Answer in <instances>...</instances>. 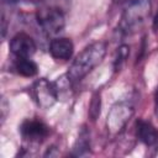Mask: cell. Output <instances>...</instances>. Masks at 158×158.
I'll return each mask as SVG.
<instances>
[{"mask_svg":"<svg viewBox=\"0 0 158 158\" xmlns=\"http://www.w3.org/2000/svg\"><path fill=\"white\" fill-rule=\"evenodd\" d=\"M107 52V43L105 41H96L86 46L72 62L67 78L72 84L80 81L94 68H96L105 58Z\"/></svg>","mask_w":158,"mask_h":158,"instance_id":"cell-1","label":"cell"},{"mask_svg":"<svg viewBox=\"0 0 158 158\" xmlns=\"http://www.w3.org/2000/svg\"><path fill=\"white\" fill-rule=\"evenodd\" d=\"M151 9L152 0H130L121 15L118 31L125 36L139 31L149 17Z\"/></svg>","mask_w":158,"mask_h":158,"instance_id":"cell-2","label":"cell"},{"mask_svg":"<svg viewBox=\"0 0 158 158\" xmlns=\"http://www.w3.org/2000/svg\"><path fill=\"white\" fill-rule=\"evenodd\" d=\"M36 21L41 31L47 36L59 33L65 25V16L62 7L44 5L36 12Z\"/></svg>","mask_w":158,"mask_h":158,"instance_id":"cell-3","label":"cell"},{"mask_svg":"<svg viewBox=\"0 0 158 158\" xmlns=\"http://www.w3.org/2000/svg\"><path fill=\"white\" fill-rule=\"evenodd\" d=\"M135 114V106L131 100L117 101L110 109L106 120V128L111 136H116L123 131L128 121Z\"/></svg>","mask_w":158,"mask_h":158,"instance_id":"cell-4","label":"cell"},{"mask_svg":"<svg viewBox=\"0 0 158 158\" xmlns=\"http://www.w3.org/2000/svg\"><path fill=\"white\" fill-rule=\"evenodd\" d=\"M30 94L36 105L41 109H49L59 99L56 83L47 80L46 78L37 79L30 88Z\"/></svg>","mask_w":158,"mask_h":158,"instance_id":"cell-5","label":"cell"},{"mask_svg":"<svg viewBox=\"0 0 158 158\" xmlns=\"http://www.w3.org/2000/svg\"><path fill=\"white\" fill-rule=\"evenodd\" d=\"M22 138L30 143H41L49 135V127L38 118H26L20 126Z\"/></svg>","mask_w":158,"mask_h":158,"instance_id":"cell-6","label":"cell"},{"mask_svg":"<svg viewBox=\"0 0 158 158\" xmlns=\"http://www.w3.org/2000/svg\"><path fill=\"white\" fill-rule=\"evenodd\" d=\"M9 47H10V52L16 58H30L36 53L37 49L33 38L25 32L16 33L10 40Z\"/></svg>","mask_w":158,"mask_h":158,"instance_id":"cell-7","label":"cell"},{"mask_svg":"<svg viewBox=\"0 0 158 158\" xmlns=\"http://www.w3.org/2000/svg\"><path fill=\"white\" fill-rule=\"evenodd\" d=\"M73 53H74V44L72 40L67 37L54 38L49 43V54L54 59L68 60L72 58Z\"/></svg>","mask_w":158,"mask_h":158,"instance_id":"cell-8","label":"cell"},{"mask_svg":"<svg viewBox=\"0 0 158 158\" xmlns=\"http://www.w3.org/2000/svg\"><path fill=\"white\" fill-rule=\"evenodd\" d=\"M136 136L147 147L154 146L158 142V130L146 120H137L136 122Z\"/></svg>","mask_w":158,"mask_h":158,"instance_id":"cell-9","label":"cell"},{"mask_svg":"<svg viewBox=\"0 0 158 158\" xmlns=\"http://www.w3.org/2000/svg\"><path fill=\"white\" fill-rule=\"evenodd\" d=\"M88 154H90V131L86 128V126H83L79 130L78 137L73 146L72 156L73 157H85Z\"/></svg>","mask_w":158,"mask_h":158,"instance_id":"cell-10","label":"cell"},{"mask_svg":"<svg viewBox=\"0 0 158 158\" xmlns=\"http://www.w3.org/2000/svg\"><path fill=\"white\" fill-rule=\"evenodd\" d=\"M14 69L17 74L22 77H35L38 73L37 64L30 58H16L14 63Z\"/></svg>","mask_w":158,"mask_h":158,"instance_id":"cell-11","label":"cell"},{"mask_svg":"<svg viewBox=\"0 0 158 158\" xmlns=\"http://www.w3.org/2000/svg\"><path fill=\"white\" fill-rule=\"evenodd\" d=\"M128 54H130V47L127 44H122L117 48V52H116V56L114 59V69L116 72L121 69V67L125 63V60L127 59Z\"/></svg>","mask_w":158,"mask_h":158,"instance_id":"cell-12","label":"cell"},{"mask_svg":"<svg viewBox=\"0 0 158 158\" xmlns=\"http://www.w3.org/2000/svg\"><path fill=\"white\" fill-rule=\"evenodd\" d=\"M100 107H101V99H100V94L96 93L93 96L90 106H89V115L91 120H96L98 116H100Z\"/></svg>","mask_w":158,"mask_h":158,"instance_id":"cell-13","label":"cell"},{"mask_svg":"<svg viewBox=\"0 0 158 158\" xmlns=\"http://www.w3.org/2000/svg\"><path fill=\"white\" fill-rule=\"evenodd\" d=\"M44 2V5H51V6H58V7H62V5L64 2H68L69 0H41ZM63 9V7H62Z\"/></svg>","mask_w":158,"mask_h":158,"instance_id":"cell-14","label":"cell"},{"mask_svg":"<svg viewBox=\"0 0 158 158\" xmlns=\"http://www.w3.org/2000/svg\"><path fill=\"white\" fill-rule=\"evenodd\" d=\"M7 109H9L7 101L2 98V100H1V122H4L5 118H6V111H7Z\"/></svg>","mask_w":158,"mask_h":158,"instance_id":"cell-15","label":"cell"},{"mask_svg":"<svg viewBox=\"0 0 158 158\" xmlns=\"http://www.w3.org/2000/svg\"><path fill=\"white\" fill-rule=\"evenodd\" d=\"M2 1L9 5H15V4H20V2H36V1H41V0H2Z\"/></svg>","mask_w":158,"mask_h":158,"instance_id":"cell-16","label":"cell"},{"mask_svg":"<svg viewBox=\"0 0 158 158\" xmlns=\"http://www.w3.org/2000/svg\"><path fill=\"white\" fill-rule=\"evenodd\" d=\"M152 26H153V30H154V31H158V10H157V14H156V16H154V19H153Z\"/></svg>","mask_w":158,"mask_h":158,"instance_id":"cell-17","label":"cell"},{"mask_svg":"<svg viewBox=\"0 0 158 158\" xmlns=\"http://www.w3.org/2000/svg\"><path fill=\"white\" fill-rule=\"evenodd\" d=\"M154 107H156V114L158 115V88H157L156 94H154Z\"/></svg>","mask_w":158,"mask_h":158,"instance_id":"cell-18","label":"cell"},{"mask_svg":"<svg viewBox=\"0 0 158 158\" xmlns=\"http://www.w3.org/2000/svg\"><path fill=\"white\" fill-rule=\"evenodd\" d=\"M114 2H116V4H121V2H126V1H130V0H112Z\"/></svg>","mask_w":158,"mask_h":158,"instance_id":"cell-19","label":"cell"}]
</instances>
